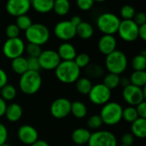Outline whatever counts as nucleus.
Here are the masks:
<instances>
[{
	"label": "nucleus",
	"mask_w": 146,
	"mask_h": 146,
	"mask_svg": "<svg viewBox=\"0 0 146 146\" xmlns=\"http://www.w3.org/2000/svg\"><path fill=\"white\" fill-rule=\"evenodd\" d=\"M57 80L63 84H73L80 76V68L74 61H61L55 69Z\"/></svg>",
	"instance_id": "obj_1"
},
{
	"label": "nucleus",
	"mask_w": 146,
	"mask_h": 146,
	"mask_svg": "<svg viewBox=\"0 0 146 146\" xmlns=\"http://www.w3.org/2000/svg\"><path fill=\"white\" fill-rule=\"evenodd\" d=\"M42 86V78L39 72L27 70L21 75L19 80L20 90L27 95L37 93Z\"/></svg>",
	"instance_id": "obj_2"
},
{
	"label": "nucleus",
	"mask_w": 146,
	"mask_h": 146,
	"mask_svg": "<svg viewBox=\"0 0 146 146\" xmlns=\"http://www.w3.org/2000/svg\"><path fill=\"white\" fill-rule=\"evenodd\" d=\"M122 106L117 102H108L103 105L100 117L103 123L107 126H115L122 120Z\"/></svg>",
	"instance_id": "obj_3"
},
{
	"label": "nucleus",
	"mask_w": 146,
	"mask_h": 146,
	"mask_svg": "<svg viewBox=\"0 0 146 146\" xmlns=\"http://www.w3.org/2000/svg\"><path fill=\"white\" fill-rule=\"evenodd\" d=\"M128 60L126 54L121 50H115L110 54L106 56L105 58V67L109 73L121 74L124 73L127 68Z\"/></svg>",
	"instance_id": "obj_4"
},
{
	"label": "nucleus",
	"mask_w": 146,
	"mask_h": 146,
	"mask_svg": "<svg viewBox=\"0 0 146 146\" xmlns=\"http://www.w3.org/2000/svg\"><path fill=\"white\" fill-rule=\"evenodd\" d=\"M50 35L48 27L41 23H33L31 27L25 31V37L28 43L40 46L48 42Z\"/></svg>",
	"instance_id": "obj_5"
},
{
	"label": "nucleus",
	"mask_w": 146,
	"mask_h": 146,
	"mask_svg": "<svg viewBox=\"0 0 146 146\" xmlns=\"http://www.w3.org/2000/svg\"><path fill=\"white\" fill-rule=\"evenodd\" d=\"M120 23V18L115 14L110 12L103 13L97 19V26L104 34L114 35L117 33Z\"/></svg>",
	"instance_id": "obj_6"
},
{
	"label": "nucleus",
	"mask_w": 146,
	"mask_h": 146,
	"mask_svg": "<svg viewBox=\"0 0 146 146\" xmlns=\"http://www.w3.org/2000/svg\"><path fill=\"white\" fill-rule=\"evenodd\" d=\"M146 88L129 85L123 88L122 98L124 101L130 106H136L146 98Z\"/></svg>",
	"instance_id": "obj_7"
},
{
	"label": "nucleus",
	"mask_w": 146,
	"mask_h": 146,
	"mask_svg": "<svg viewBox=\"0 0 146 146\" xmlns=\"http://www.w3.org/2000/svg\"><path fill=\"white\" fill-rule=\"evenodd\" d=\"M87 96L89 98V100L93 104L104 105L110 102L112 96V92L103 83H98L92 86Z\"/></svg>",
	"instance_id": "obj_8"
},
{
	"label": "nucleus",
	"mask_w": 146,
	"mask_h": 146,
	"mask_svg": "<svg viewBox=\"0 0 146 146\" xmlns=\"http://www.w3.org/2000/svg\"><path fill=\"white\" fill-rule=\"evenodd\" d=\"M88 146H117V139L114 133L106 130H98L92 133Z\"/></svg>",
	"instance_id": "obj_9"
},
{
	"label": "nucleus",
	"mask_w": 146,
	"mask_h": 146,
	"mask_svg": "<svg viewBox=\"0 0 146 146\" xmlns=\"http://www.w3.org/2000/svg\"><path fill=\"white\" fill-rule=\"evenodd\" d=\"M24 51L25 44L23 40L19 37L14 38H8L3 45V55L10 60L21 56Z\"/></svg>",
	"instance_id": "obj_10"
},
{
	"label": "nucleus",
	"mask_w": 146,
	"mask_h": 146,
	"mask_svg": "<svg viewBox=\"0 0 146 146\" xmlns=\"http://www.w3.org/2000/svg\"><path fill=\"white\" fill-rule=\"evenodd\" d=\"M117 33L122 40L133 42L139 38V26L133 20H122L121 21Z\"/></svg>",
	"instance_id": "obj_11"
},
{
	"label": "nucleus",
	"mask_w": 146,
	"mask_h": 146,
	"mask_svg": "<svg viewBox=\"0 0 146 146\" xmlns=\"http://www.w3.org/2000/svg\"><path fill=\"white\" fill-rule=\"evenodd\" d=\"M38 59L40 68L44 70H55L62 61L57 52L53 50H42Z\"/></svg>",
	"instance_id": "obj_12"
},
{
	"label": "nucleus",
	"mask_w": 146,
	"mask_h": 146,
	"mask_svg": "<svg viewBox=\"0 0 146 146\" xmlns=\"http://www.w3.org/2000/svg\"><path fill=\"white\" fill-rule=\"evenodd\" d=\"M71 102L66 98H59L54 100L50 105V111L56 119H63L70 114Z\"/></svg>",
	"instance_id": "obj_13"
},
{
	"label": "nucleus",
	"mask_w": 146,
	"mask_h": 146,
	"mask_svg": "<svg viewBox=\"0 0 146 146\" xmlns=\"http://www.w3.org/2000/svg\"><path fill=\"white\" fill-rule=\"evenodd\" d=\"M54 34L61 40H70L76 35V27H74L70 21H62L55 26Z\"/></svg>",
	"instance_id": "obj_14"
},
{
	"label": "nucleus",
	"mask_w": 146,
	"mask_h": 146,
	"mask_svg": "<svg viewBox=\"0 0 146 146\" xmlns=\"http://www.w3.org/2000/svg\"><path fill=\"white\" fill-rule=\"evenodd\" d=\"M30 8L31 2L29 0H8L6 3V11L15 17L27 15Z\"/></svg>",
	"instance_id": "obj_15"
},
{
	"label": "nucleus",
	"mask_w": 146,
	"mask_h": 146,
	"mask_svg": "<svg viewBox=\"0 0 146 146\" xmlns=\"http://www.w3.org/2000/svg\"><path fill=\"white\" fill-rule=\"evenodd\" d=\"M17 137L22 144L31 145L38 139V133L35 127L26 124L19 127L17 131Z\"/></svg>",
	"instance_id": "obj_16"
},
{
	"label": "nucleus",
	"mask_w": 146,
	"mask_h": 146,
	"mask_svg": "<svg viewBox=\"0 0 146 146\" xmlns=\"http://www.w3.org/2000/svg\"><path fill=\"white\" fill-rule=\"evenodd\" d=\"M116 38L114 35L110 34H104L98 40V44L99 51L104 56H107L111 52L115 51L116 50Z\"/></svg>",
	"instance_id": "obj_17"
},
{
	"label": "nucleus",
	"mask_w": 146,
	"mask_h": 146,
	"mask_svg": "<svg viewBox=\"0 0 146 146\" xmlns=\"http://www.w3.org/2000/svg\"><path fill=\"white\" fill-rule=\"evenodd\" d=\"M56 52L62 61H74L77 55L74 46L68 42L61 44Z\"/></svg>",
	"instance_id": "obj_18"
},
{
	"label": "nucleus",
	"mask_w": 146,
	"mask_h": 146,
	"mask_svg": "<svg viewBox=\"0 0 146 146\" xmlns=\"http://www.w3.org/2000/svg\"><path fill=\"white\" fill-rule=\"evenodd\" d=\"M92 133L89 129L85 127H79L73 131L71 138L73 142L76 145H87Z\"/></svg>",
	"instance_id": "obj_19"
},
{
	"label": "nucleus",
	"mask_w": 146,
	"mask_h": 146,
	"mask_svg": "<svg viewBox=\"0 0 146 146\" xmlns=\"http://www.w3.org/2000/svg\"><path fill=\"white\" fill-rule=\"evenodd\" d=\"M22 115H23V110L19 104L12 103L7 105L4 116L9 121L16 122L22 117Z\"/></svg>",
	"instance_id": "obj_20"
},
{
	"label": "nucleus",
	"mask_w": 146,
	"mask_h": 146,
	"mask_svg": "<svg viewBox=\"0 0 146 146\" xmlns=\"http://www.w3.org/2000/svg\"><path fill=\"white\" fill-rule=\"evenodd\" d=\"M131 133L138 139H145L146 137V119L139 117L131 123Z\"/></svg>",
	"instance_id": "obj_21"
},
{
	"label": "nucleus",
	"mask_w": 146,
	"mask_h": 146,
	"mask_svg": "<svg viewBox=\"0 0 146 146\" xmlns=\"http://www.w3.org/2000/svg\"><path fill=\"white\" fill-rule=\"evenodd\" d=\"M54 0H33L31 7L40 14H46L52 10Z\"/></svg>",
	"instance_id": "obj_22"
},
{
	"label": "nucleus",
	"mask_w": 146,
	"mask_h": 146,
	"mask_svg": "<svg viewBox=\"0 0 146 146\" xmlns=\"http://www.w3.org/2000/svg\"><path fill=\"white\" fill-rule=\"evenodd\" d=\"M86 74L88 79H99L104 75V68L97 63H89L86 68Z\"/></svg>",
	"instance_id": "obj_23"
},
{
	"label": "nucleus",
	"mask_w": 146,
	"mask_h": 146,
	"mask_svg": "<svg viewBox=\"0 0 146 146\" xmlns=\"http://www.w3.org/2000/svg\"><path fill=\"white\" fill-rule=\"evenodd\" d=\"M11 68L16 74L21 75L28 70L27 58L24 56H19L11 61Z\"/></svg>",
	"instance_id": "obj_24"
},
{
	"label": "nucleus",
	"mask_w": 146,
	"mask_h": 146,
	"mask_svg": "<svg viewBox=\"0 0 146 146\" xmlns=\"http://www.w3.org/2000/svg\"><path fill=\"white\" fill-rule=\"evenodd\" d=\"M94 33L93 27L86 21H81L76 27V35L83 39H88L92 37Z\"/></svg>",
	"instance_id": "obj_25"
},
{
	"label": "nucleus",
	"mask_w": 146,
	"mask_h": 146,
	"mask_svg": "<svg viewBox=\"0 0 146 146\" xmlns=\"http://www.w3.org/2000/svg\"><path fill=\"white\" fill-rule=\"evenodd\" d=\"M70 114H72L77 119H83L87 115L86 105L80 101H74L71 103Z\"/></svg>",
	"instance_id": "obj_26"
},
{
	"label": "nucleus",
	"mask_w": 146,
	"mask_h": 146,
	"mask_svg": "<svg viewBox=\"0 0 146 146\" xmlns=\"http://www.w3.org/2000/svg\"><path fill=\"white\" fill-rule=\"evenodd\" d=\"M92 86L93 85L92 83V80L87 77H80L75 82V87L77 92L82 95H88Z\"/></svg>",
	"instance_id": "obj_27"
},
{
	"label": "nucleus",
	"mask_w": 146,
	"mask_h": 146,
	"mask_svg": "<svg viewBox=\"0 0 146 146\" xmlns=\"http://www.w3.org/2000/svg\"><path fill=\"white\" fill-rule=\"evenodd\" d=\"M54 12L60 16L66 15L70 10L69 0H54L53 9Z\"/></svg>",
	"instance_id": "obj_28"
},
{
	"label": "nucleus",
	"mask_w": 146,
	"mask_h": 146,
	"mask_svg": "<svg viewBox=\"0 0 146 146\" xmlns=\"http://www.w3.org/2000/svg\"><path fill=\"white\" fill-rule=\"evenodd\" d=\"M103 84L108 87L110 90H113L117 88L120 86V75L112 74V73H108L107 74L104 75L103 77Z\"/></svg>",
	"instance_id": "obj_29"
},
{
	"label": "nucleus",
	"mask_w": 146,
	"mask_h": 146,
	"mask_svg": "<svg viewBox=\"0 0 146 146\" xmlns=\"http://www.w3.org/2000/svg\"><path fill=\"white\" fill-rule=\"evenodd\" d=\"M131 85L144 87L146 85V72L145 71H133L129 77Z\"/></svg>",
	"instance_id": "obj_30"
},
{
	"label": "nucleus",
	"mask_w": 146,
	"mask_h": 146,
	"mask_svg": "<svg viewBox=\"0 0 146 146\" xmlns=\"http://www.w3.org/2000/svg\"><path fill=\"white\" fill-rule=\"evenodd\" d=\"M145 51L135 56L131 62L132 68L134 71H145L146 68V55Z\"/></svg>",
	"instance_id": "obj_31"
},
{
	"label": "nucleus",
	"mask_w": 146,
	"mask_h": 146,
	"mask_svg": "<svg viewBox=\"0 0 146 146\" xmlns=\"http://www.w3.org/2000/svg\"><path fill=\"white\" fill-rule=\"evenodd\" d=\"M17 94L16 88L11 84H6L1 88L0 97L4 101H12L15 98Z\"/></svg>",
	"instance_id": "obj_32"
},
{
	"label": "nucleus",
	"mask_w": 146,
	"mask_h": 146,
	"mask_svg": "<svg viewBox=\"0 0 146 146\" xmlns=\"http://www.w3.org/2000/svg\"><path fill=\"white\" fill-rule=\"evenodd\" d=\"M138 118H139V115H138V113H137L134 106H128V107L123 109L122 119L124 121H126L127 122L132 123Z\"/></svg>",
	"instance_id": "obj_33"
},
{
	"label": "nucleus",
	"mask_w": 146,
	"mask_h": 146,
	"mask_svg": "<svg viewBox=\"0 0 146 146\" xmlns=\"http://www.w3.org/2000/svg\"><path fill=\"white\" fill-rule=\"evenodd\" d=\"M15 24L19 27L21 31V30L26 31L31 27V25L33 24V21H32V19L27 15H22L16 17V21Z\"/></svg>",
	"instance_id": "obj_34"
},
{
	"label": "nucleus",
	"mask_w": 146,
	"mask_h": 146,
	"mask_svg": "<svg viewBox=\"0 0 146 146\" xmlns=\"http://www.w3.org/2000/svg\"><path fill=\"white\" fill-rule=\"evenodd\" d=\"M74 62H75V64L81 69V68H85L91 62V58L90 56L86 53H80V54H77Z\"/></svg>",
	"instance_id": "obj_35"
},
{
	"label": "nucleus",
	"mask_w": 146,
	"mask_h": 146,
	"mask_svg": "<svg viewBox=\"0 0 146 146\" xmlns=\"http://www.w3.org/2000/svg\"><path fill=\"white\" fill-rule=\"evenodd\" d=\"M103 121L99 115H93L87 120V127L89 129L98 130L103 126Z\"/></svg>",
	"instance_id": "obj_36"
},
{
	"label": "nucleus",
	"mask_w": 146,
	"mask_h": 146,
	"mask_svg": "<svg viewBox=\"0 0 146 146\" xmlns=\"http://www.w3.org/2000/svg\"><path fill=\"white\" fill-rule=\"evenodd\" d=\"M135 14V9L132 5L126 4L121 9V16L123 20H133Z\"/></svg>",
	"instance_id": "obj_37"
},
{
	"label": "nucleus",
	"mask_w": 146,
	"mask_h": 146,
	"mask_svg": "<svg viewBox=\"0 0 146 146\" xmlns=\"http://www.w3.org/2000/svg\"><path fill=\"white\" fill-rule=\"evenodd\" d=\"M25 51L27 53L29 56L32 57H38L40 53L42 52V49L40 45L28 43L27 45H25Z\"/></svg>",
	"instance_id": "obj_38"
},
{
	"label": "nucleus",
	"mask_w": 146,
	"mask_h": 146,
	"mask_svg": "<svg viewBox=\"0 0 146 146\" xmlns=\"http://www.w3.org/2000/svg\"><path fill=\"white\" fill-rule=\"evenodd\" d=\"M21 30L15 24H10L6 27L5 33L8 38H18L20 35Z\"/></svg>",
	"instance_id": "obj_39"
},
{
	"label": "nucleus",
	"mask_w": 146,
	"mask_h": 146,
	"mask_svg": "<svg viewBox=\"0 0 146 146\" xmlns=\"http://www.w3.org/2000/svg\"><path fill=\"white\" fill-rule=\"evenodd\" d=\"M27 68H28V70L38 72V71L41 69V68H40V65H39L38 57L28 56V58H27Z\"/></svg>",
	"instance_id": "obj_40"
},
{
	"label": "nucleus",
	"mask_w": 146,
	"mask_h": 146,
	"mask_svg": "<svg viewBox=\"0 0 146 146\" xmlns=\"http://www.w3.org/2000/svg\"><path fill=\"white\" fill-rule=\"evenodd\" d=\"M76 4L78 8L83 11H87L93 7V0H76Z\"/></svg>",
	"instance_id": "obj_41"
},
{
	"label": "nucleus",
	"mask_w": 146,
	"mask_h": 146,
	"mask_svg": "<svg viewBox=\"0 0 146 146\" xmlns=\"http://www.w3.org/2000/svg\"><path fill=\"white\" fill-rule=\"evenodd\" d=\"M134 139L135 137L131 133H124L121 137V145H128L132 146L134 143Z\"/></svg>",
	"instance_id": "obj_42"
},
{
	"label": "nucleus",
	"mask_w": 146,
	"mask_h": 146,
	"mask_svg": "<svg viewBox=\"0 0 146 146\" xmlns=\"http://www.w3.org/2000/svg\"><path fill=\"white\" fill-rule=\"evenodd\" d=\"M133 21L139 27L146 24V15L144 12H138L133 17Z\"/></svg>",
	"instance_id": "obj_43"
},
{
	"label": "nucleus",
	"mask_w": 146,
	"mask_h": 146,
	"mask_svg": "<svg viewBox=\"0 0 146 146\" xmlns=\"http://www.w3.org/2000/svg\"><path fill=\"white\" fill-rule=\"evenodd\" d=\"M9 137V133L7 127L0 122V145L6 143Z\"/></svg>",
	"instance_id": "obj_44"
},
{
	"label": "nucleus",
	"mask_w": 146,
	"mask_h": 146,
	"mask_svg": "<svg viewBox=\"0 0 146 146\" xmlns=\"http://www.w3.org/2000/svg\"><path fill=\"white\" fill-rule=\"evenodd\" d=\"M136 111L138 113L139 117L140 118H145L146 119V103L145 101L141 102L138 105L135 106Z\"/></svg>",
	"instance_id": "obj_45"
},
{
	"label": "nucleus",
	"mask_w": 146,
	"mask_h": 146,
	"mask_svg": "<svg viewBox=\"0 0 146 146\" xmlns=\"http://www.w3.org/2000/svg\"><path fill=\"white\" fill-rule=\"evenodd\" d=\"M6 84H8V75L6 72L0 68V88L4 86Z\"/></svg>",
	"instance_id": "obj_46"
},
{
	"label": "nucleus",
	"mask_w": 146,
	"mask_h": 146,
	"mask_svg": "<svg viewBox=\"0 0 146 146\" xmlns=\"http://www.w3.org/2000/svg\"><path fill=\"white\" fill-rule=\"evenodd\" d=\"M139 37L144 41L146 40V24L139 27Z\"/></svg>",
	"instance_id": "obj_47"
},
{
	"label": "nucleus",
	"mask_w": 146,
	"mask_h": 146,
	"mask_svg": "<svg viewBox=\"0 0 146 146\" xmlns=\"http://www.w3.org/2000/svg\"><path fill=\"white\" fill-rule=\"evenodd\" d=\"M6 107H7V104L6 101H4L1 97H0V117H3L5 114V110H6Z\"/></svg>",
	"instance_id": "obj_48"
},
{
	"label": "nucleus",
	"mask_w": 146,
	"mask_h": 146,
	"mask_svg": "<svg viewBox=\"0 0 146 146\" xmlns=\"http://www.w3.org/2000/svg\"><path fill=\"white\" fill-rule=\"evenodd\" d=\"M131 85V82H130V80H129V77H121L120 79V86H121L123 88Z\"/></svg>",
	"instance_id": "obj_49"
},
{
	"label": "nucleus",
	"mask_w": 146,
	"mask_h": 146,
	"mask_svg": "<svg viewBox=\"0 0 146 146\" xmlns=\"http://www.w3.org/2000/svg\"><path fill=\"white\" fill-rule=\"evenodd\" d=\"M70 21H71V23H72L74 27H77L79 24H80V22L82 21V20H81V18H80L79 15H74V16H73V17L71 18Z\"/></svg>",
	"instance_id": "obj_50"
},
{
	"label": "nucleus",
	"mask_w": 146,
	"mask_h": 146,
	"mask_svg": "<svg viewBox=\"0 0 146 146\" xmlns=\"http://www.w3.org/2000/svg\"><path fill=\"white\" fill-rule=\"evenodd\" d=\"M30 146H50L49 144L43 139H38L37 141H35L33 145H31Z\"/></svg>",
	"instance_id": "obj_51"
},
{
	"label": "nucleus",
	"mask_w": 146,
	"mask_h": 146,
	"mask_svg": "<svg viewBox=\"0 0 146 146\" xmlns=\"http://www.w3.org/2000/svg\"><path fill=\"white\" fill-rule=\"evenodd\" d=\"M94 1V3L96 2V3H103V2H105L106 0H93Z\"/></svg>",
	"instance_id": "obj_52"
},
{
	"label": "nucleus",
	"mask_w": 146,
	"mask_h": 146,
	"mask_svg": "<svg viewBox=\"0 0 146 146\" xmlns=\"http://www.w3.org/2000/svg\"><path fill=\"white\" fill-rule=\"evenodd\" d=\"M0 146H11V145H9V144H7V143H4V144L1 145Z\"/></svg>",
	"instance_id": "obj_53"
},
{
	"label": "nucleus",
	"mask_w": 146,
	"mask_h": 146,
	"mask_svg": "<svg viewBox=\"0 0 146 146\" xmlns=\"http://www.w3.org/2000/svg\"><path fill=\"white\" fill-rule=\"evenodd\" d=\"M117 146H118V145H117ZM119 146H128V145H119Z\"/></svg>",
	"instance_id": "obj_54"
},
{
	"label": "nucleus",
	"mask_w": 146,
	"mask_h": 146,
	"mask_svg": "<svg viewBox=\"0 0 146 146\" xmlns=\"http://www.w3.org/2000/svg\"><path fill=\"white\" fill-rule=\"evenodd\" d=\"M74 146H83V145H75Z\"/></svg>",
	"instance_id": "obj_55"
},
{
	"label": "nucleus",
	"mask_w": 146,
	"mask_h": 146,
	"mask_svg": "<svg viewBox=\"0 0 146 146\" xmlns=\"http://www.w3.org/2000/svg\"><path fill=\"white\" fill-rule=\"evenodd\" d=\"M29 1H30V2H32V1H33V0H29Z\"/></svg>",
	"instance_id": "obj_56"
},
{
	"label": "nucleus",
	"mask_w": 146,
	"mask_h": 146,
	"mask_svg": "<svg viewBox=\"0 0 146 146\" xmlns=\"http://www.w3.org/2000/svg\"><path fill=\"white\" fill-rule=\"evenodd\" d=\"M0 92H1V88H0Z\"/></svg>",
	"instance_id": "obj_57"
}]
</instances>
